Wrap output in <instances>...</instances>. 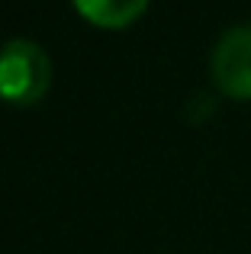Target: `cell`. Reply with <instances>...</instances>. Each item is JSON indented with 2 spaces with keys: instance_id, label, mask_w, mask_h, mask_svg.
<instances>
[{
  "instance_id": "obj_3",
  "label": "cell",
  "mask_w": 251,
  "mask_h": 254,
  "mask_svg": "<svg viewBox=\"0 0 251 254\" xmlns=\"http://www.w3.org/2000/svg\"><path fill=\"white\" fill-rule=\"evenodd\" d=\"M148 0H74V10L100 29H126L145 13Z\"/></svg>"
},
{
  "instance_id": "obj_2",
  "label": "cell",
  "mask_w": 251,
  "mask_h": 254,
  "mask_svg": "<svg viewBox=\"0 0 251 254\" xmlns=\"http://www.w3.org/2000/svg\"><path fill=\"white\" fill-rule=\"evenodd\" d=\"M209 74L219 93L251 100V23H239L219 36L209 55Z\"/></svg>"
},
{
  "instance_id": "obj_1",
  "label": "cell",
  "mask_w": 251,
  "mask_h": 254,
  "mask_svg": "<svg viewBox=\"0 0 251 254\" xmlns=\"http://www.w3.org/2000/svg\"><path fill=\"white\" fill-rule=\"evenodd\" d=\"M52 62L32 39H10L0 45V100L13 106H32L49 93Z\"/></svg>"
}]
</instances>
